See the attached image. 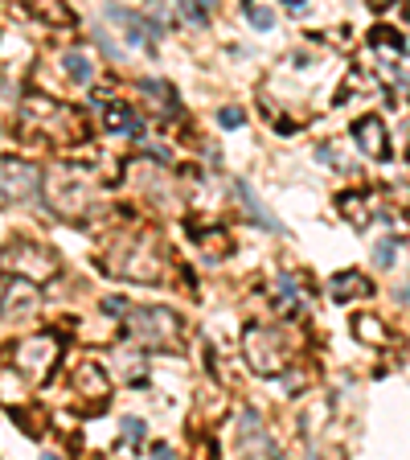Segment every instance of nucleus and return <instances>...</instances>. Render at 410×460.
Wrapping results in <instances>:
<instances>
[{
    "mask_svg": "<svg viewBox=\"0 0 410 460\" xmlns=\"http://www.w3.org/2000/svg\"><path fill=\"white\" fill-rule=\"evenodd\" d=\"M4 263H17L21 271H29V276H54V255H49L46 247H38V243H13L9 251H4Z\"/></svg>",
    "mask_w": 410,
    "mask_h": 460,
    "instance_id": "5",
    "label": "nucleus"
},
{
    "mask_svg": "<svg viewBox=\"0 0 410 460\" xmlns=\"http://www.w3.org/2000/svg\"><path fill=\"white\" fill-rule=\"evenodd\" d=\"M242 13H247V21H250L255 29H271V25H275V13L263 9V4H247Z\"/></svg>",
    "mask_w": 410,
    "mask_h": 460,
    "instance_id": "11",
    "label": "nucleus"
},
{
    "mask_svg": "<svg viewBox=\"0 0 410 460\" xmlns=\"http://www.w3.org/2000/svg\"><path fill=\"white\" fill-rule=\"evenodd\" d=\"M349 292H362V296H370L373 284H370L365 276H353V271H345V276H333V296H336V300H345Z\"/></svg>",
    "mask_w": 410,
    "mask_h": 460,
    "instance_id": "8",
    "label": "nucleus"
},
{
    "mask_svg": "<svg viewBox=\"0 0 410 460\" xmlns=\"http://www.w3.org/2000/svg\"><path fill=\"white\" fill-rule=\"evenodd\" d=\"M103 308H107V313H115V316H124V313H127V305H124V300H119V296H111Z\"/></svg>",
    "mask_w": 410,
    "mask_h": 460,
    "instance_id": "16",
    "label": "nucleus"
},
{
    "mask_svg": "<svg viewBox=\"0 0 410 460\" xmlns=\"http://www.w3.org/2000/svg\"><path fill=\"white\" fill-rule=\"evenodd\" d=\"M239 193H242V201H247V210H250V214H255V218H258V222H263V226H271V230H279V234H284V226H279V218H271V214H267V210H263V201H258V198H255V190H250V185H247V181H239Z\"/></svg>",
    "mask_w": 410,
    "mask_h": 460,
    "instance_id": "10",
    "label": "nucleus"
},
{
    "mask_svg": "<svg viewBox=\"0 0 410 460\" xmlns=\"http://www.w3.org/2000/svg\"><path fill=\"white\" fill-rule=\"evenodd\" d=\"M124 428H127V440H144V423L140 420H124Z\"/></svg>",
    "mask_w": 410,
    "mask_h": 460,
    "instance_id": "15",
    "label": "nucleus"
},
{
    "mask_svg": "<svg viewBox=\"0 0 410 460\" xmlns=\"http://www.w3.org/2000/svg\"><path fill=\"white\" fill-rule=\"evenodd\" d=\"M62 66H66V75L74 78V83H91V75H95V66H91V58H86L83 49H70V54L62 58Z\"/></svg>",
    "mask_w": 410,
    "mask_h": 460,
    "instance_id": "9",
    "label": "nucleus"
},
{
    "mask_svg": "<svg viewBox=\"0 0 410 460\" xmlns=\"http://www.w3.org/2000/svg\"><path fill=\"white\" fill-rule=\"evenodd\" d=\"M107 128H111V132H127V136H140L144 132V124L132 115V107H124V103L107 107Z\"/></svg>",
    "mask_w": 410,
    "mask_h": 460,
    "instance_id": "7",
    "label": "nucleus"
},
{
    "mask_svg": "<svg viewBox=\"0 0 410 460\" xmlns=\"http://www.w3.org/2000/svg\"><path fill=\"white\" fill-rule=\"evenodd\" d=\"M57 354H62V341H57V337H49V333L29 337V341L17 345V366H21V374H25V378L41 383V378L54 370Z\"/></svg>",
    "mask_w": 410,
    "mask_h": 460,
    "instance_id": "3",
    "label": "nucleus"
},
{
    "mask_svg": "<svg viewBox=\"0 0 410 460\" xmlns=\"http://www.w3.org/2000/svg\"><path fill=\"white\" fill-rule=\"evenodd\" d=\"M124 337L135 345H148V349H172L181 337V321L161 305L132 308V313H124Z\"/></svg>",
    "mask_w": 410,
    "mask_h": 460,
    "instance_id": "1",
    "label": "nucleus"
},
{
    "mask_svg": "<svg viewBox=\"0 0 410 460\" xmlns=\"http://www.w3.org/2000/svg\"><path fill=\"white\" fill-rule=\"evenodd\" d=\"M394 247H398V239L378 243V251H373V259H378V268H390V263H394Z\"/></svg>",
    "mask_w": 410,
    "mask_h": 460,
    "instance_id": "13",
    "label": "nucleus"
},
{
    "mask_svg": "<svg viewBox=\"0 0 410 460\" xmlns=\"http://www.w3.org/2000/svg\"><path fill=\"white\" fill-rule=\"evenodd\" d=\"M4 284H9V279H4V276H0V296H4Z\"/></svg>",
    "mask_w": 410,
    "mask_h": 460,
    "instance_id": "17",
    "label": "nucleus"
},
{
    "mask_svg": "<svg viewBox=\"0 0 410 460\" xmlns=\"http://www.w3.org/2000/svg\"><path fill=\"white\" fill-rule=\"evenodd\" d=\"M41 308V292L33 279H9L4 284V296H0V316H9V321H17V316H33Z\"/></svg>",
    "mask_w": 410,
    "mask_h": 460,
    "instance_id": "4",
    "label": "nucleus"
},
{
    "mask_svg": "<svg viewBox=\"0 0 410 460\" xmlns=\"http://www.w3.org/2000/svg\"><path fill=\"white\" fill-rule=\"evenodd\" d=\"M46 460H57V456H46Z\"/></svg>",
    "mask_w": 410,
    "mask_h": 460,
    "instance_id": "18",
    "label": "nucleus"
},
{
    "mask_svg": "<svg viewBox=\"0 0 410 460\" xmlns=\"http://www.w3.org/2000/svg\"><path fill=\"white\" fill-rule=\"evenodd\" d=\"M242 119H247V111H242V107H222V111H218V124L222 128H239Z\"/></svg>",
    "mask_w": 410,
    "mask_h": 460,
    "instance_id": "12",
    "label": "nucleus"
},
{
    "mask_svg": "<svg viewBox=\"0 0 410 460\" xmlns=\"http://www.w3.org/2000/svg\"><path fill=\"white\" fill-rule=\"evenodd\" d=\"M353 136H357V148L370 156H386L390 153V144H386V128L378 115H365V119H357L353 124Z\"/></svg>",
    "mask_w": 410,
    "mask_h": 460,
    "instance_id": "6",
    "label": "nucleus"
},
{
    "mask_svg": "<svg viewBox=\"0 0 410 460\" xmlns=\"http://www.w3.org/2000/svg\"><path fill=\"white\" fill-rule=\"evenodd\" d=\"M181 13H185L189 21H205V17H210V9H205L201 0H193V4H181Z\"/></svg>",
    "mask_w": 410,
    "mask_h": 460,
    "instance_id": "14",
    "label": "nucleus"
},
{
    "mask_svg": "<svg viewBox=\"0 0 410 460\" xmlns=\"http://www.w3.org/2000/svg\"><path fill=\"white\" fill-rule=\"evenodd\" d=\"M41 190V172L25 161H4L0 164V206H21L33 201Z\"/></svg>",
    "mask_w": 410,
    "mask_h": 460,
    "instance_id": "2",
    "label": "nucleus"
}]
</instances>
